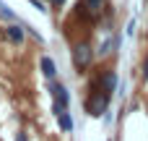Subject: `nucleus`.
Wrapping results in <instances>:
<instances>
[{"label":"nucleus","mask_w":148,"mask_h":141,"mask_svg":"<svg viewBox=\"0 0 148 141\" xmlns=\"http://www.w3.org/2000/svg\"><path fill=\"white\" fill-rule=\"evenodd\" d=\"M73 63H75V68H78V71L88 68V63H91V47H88L86 42L73 47Z\"/></svg>","instance_id":"nucleus-1"},{"label":"nucleus","mask_w":148,"mask_h":141,"mask_svg":"<svg viewBox=\"0 0 148 141\" xmlns=\"http://www.w3.org/2000/svg\"><path fill=\"white\" fill-rule=\"evenodd\" d=\"M104 8V0H78V13L83 18H96Z\"/></svg>","instance_id":"nucleus-2"},{"label":"nucleus","mask_w":148,"mask_h":141,"mask_svg":"<svg viewBox=\"0 0 148 141\" xmlns=\"http://www.w3.org/2000/svg\"><path fill=\"white\" fill-rule=\"evenodd\" d=\"M99 86H101L107 94H112L114 86H117V76H114V71H104V76H99Z\"/></svg>","instance_id":"nucleus-3"},{"label":"nucleus","mask_w":148,"mask_h":141,"mask_svg":"<svg viewBox=\"0 0 148 141\" xmlns=\"http://www.w3.org/2000/svg\"><path fill=\"white\" fill-rule=\"evenodd\" d=\"M55 113H57V123H60V128H62V131H73V118L68 115V110H65L62 105H55Z\"/></svg>","instance_id":"nucleus-4"},{"label":"nucleus","mask_w":148,"mask_h":141,"mask_svg":"<svg viewBox=\"0 0 148 141\" xmlns=\"http://www.w3.org/2000/svg\"><path fill=\"white\" fill-rule=\"evenodd\" d=\"M52 92H55V97H57V105L68 107V102H70V94H68V89H65L62 84H55V86H52Z\"/></svg>","instance_id":"nucleus-5"},{"label":"nucleus","mask_w":148,"mask_h":141,"mask_svg":"<svg viewBox=\"0 0 148 141\" xmlns=\"http://www.w3.org/2000/svg\"><path fill=\"white\" fill-rule=\"evenodd\" d=\"M42 73L47 76V78H52L57 71H55V60L52 58H42Z\"/></svg>","instance_id":"nucleus-6"},{"label":"nucleus","mask_w":148,"mask_h":141,"mask_svg":"<svg viewBox=\"0 0 148 141\" xmlns=\"http://www.w3.org/2000/svg\"><path fill=\"white\" fill-rule=\"evenodd\" d=\"M8 37H10V42H21V39H23V29H18V26H8Z\"/></svg>","instance_id":"nucleus-7"},{"label":"nucleus","mask_w":148,"mask_h":141,"mask_svg":"<svg viewBox=\"0 0 148 141\" xmlns=\"http://www.w3.org/2000/svg\"><path fill=\"white\" fill-rule=\"evenodd\" d=\"M0 16H5V18H13V13L5 8V3H0Z\"/></svg>","instance_id":"nucleus-8"},{"label":"nucleus","mask_w":148,"mask_h":141,"mask_svg":"<svg viewBox=\"0 0 148 141\" xmlns=\"http://www.w3.org/2000/svg\"><path fill=\"white\" fill-rule=\"evenodd\" d=\"M31 5H36V10H47V5H44V0H31Z\"/></svg>","instance_id":"nucleus-9"},{"label":"nucleus","mask_w":148,"mask_h":141,"mask_svg":"<svg viewBox=\"0 0 148 141\" xmlns=\"http://www.w3.org/2000/svg\"><path fill=\"white\" fill-rule=\"evenodd\" d=\"M49 3H52V5H62L65 0H49Z\"/></svg>","instance_id":"nucleus-10"}]
</instances>
